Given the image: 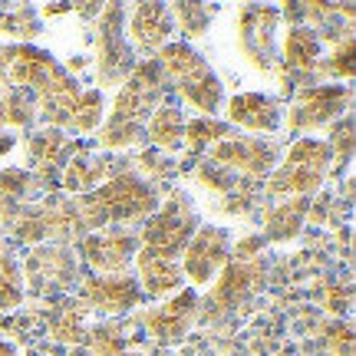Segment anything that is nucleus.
<instances>
[{
    "label": "nucleus",
    "mask_w": 356,
    "mask_h": 356,
    "mask_svg": "<svg viewBox=\"0 0 356 356\" xmlns=\"http://www.w3.org/2000/svg\"><path fill=\"white\" fill-rule=\"evenodd\" d=\"M168 99V83L155 60L136 63L132 76L119 86L113 109L106 113L102 126L96 129V145L106 152L136 149L145 142V119Z\"/></svg>",
    "instance_id": "obj_1"
},
{
    "label": "nucleus",
    "mask_w": 356,
    "mask_h": 356,
    "mask_svg": "<svg viewBox=\"0 0 356 356\" xmlns=\"http://www.w3.org/2000/svg\"><path fill=\"white\" fill-rule=\"evenodd\" d=\"M159 208V191L152 181H145L136 172H119L99 188L76 198V211L83 218L86 231L102 228H129V225H145Z\"/></svg>",
    "instance_id": "obj_2"
},
{
    "label": "nucleus",
    "mask_w": 356,
    "mask_h": 356,
    "mask_svg": "<svg viewBox=\"0 0 356 356\" xmlns=\"http://www.w3.org/2000/svg\"><path fill=\"white\" fill-rule=\"evenodd\" d=\"M155 63L162 70L168 89H175L185 106L198 109V115H211V119L221 113V106H225L221 76L191 43L172 40L165 50H159Z\"/></svg>",
    "instance_id": "obj_3"
},
{
    "label": "nucleus",
    "mask_w": 356,
    "mask_h": 356,
    "mask_svg": "<svg viewBox=\"0 0 356 356\" xmlns=\"http://www.w3.org/2000/svg\"><path fill=\"white\" fill-rule=\"evenodd\" d=\"M330 178V145L327 139L300 136L291 142L287 159L267 175V195H291V198H310L323 188Z\"/></svg>",
    "instance_id": "obj_4"
},
{
    "label": "nucleus",
    "mask_w": 356,
    "mask_h": 356,
    "mask_svg": "<svg viewBox=\"0 0 356 356\" xmlns=\"http://www.w3.org/2000/svg\"><path fill=\"white\" fill-rule=\"evenodd\" d=\"M198 225H202V218H198V208L191 202V195L175 188L165 202H159L155 215L142 225L139 251L165 257V261H178L185 244L191 241V234L198 231Z\"/></svg>",
    "instance_id": "obj_5"
},
{
    "label": "nucleus",
    "mask_w": 356,
    "mask_h": 356,
    "mask_svg": "<svg viewBox=\"0 0 356 356\" xmlns=\"http://www.w3.org/2000/svg\"><path fill=\"white\" fill-rule=\"evenodd\" d=\"M96 89L106 92L122 86L136 70V53L126 40V7L122 3H102L96 13Z\"/></svg>",
    "instance_id": "obj_6"
},
{
    "label": "nucleus",
    "mask_w": 356,
    "mask_h": 356,
    "mask_svg": "<svg viewBox=\"0 0 356 356\" xmlns=\"http://www.w3.org/2000/svg\"><path fill=\"white\" fill-rule=\"evenodd\" d=\"M353 106V89L346 83H314V86H300L293 92V106L287 109V132L291 136H307L317 129L333 126L340 115L350 113Z\"/></svg>",
    "instance_id": "obj_7"
},
{
    "label": "nucleus",
    "mask_w": 356,
    "mask_h": 356,
    "mask_svg": "<svg viewBox=\"0 0 356 356\" xmlns=\"http://www.w3.org/2000/svg\"><path fill=\"white\" fill-rule=\"evenodd\" d=\"M277 26H280V7L248 3V7L238 10V47H241V56L254 66L257 73H274L280 63Z\"/></svg>",
    "instance_id": "obj_8"
},
{
    "label": "nucleus",
    "mask_w": 356,
    "mask_h": 356,
    "mask_svg": "<svg viewBox=\"0 0 356 356\" xmlns=\"http://www.w3.org/2000/svg\"><path fill=\"white\" fill-rule=\"evenodd\" d=\"M231 261V231L221 225H198L191 241L181 251V277H188L195 287H204L218 277V270Z\"/></svg>",
    "instance_id": "obj_9"
},
{
    "label": "nucleus",
    "mask_w": 356,
    "mask_h": 356,
    "mask_svg": "<svg viewBox=\"0 0 356 356\" xmlns=\"http://www.w3.org/2000/svg\"><path fill=\"white\" fill-rule=\"evenodd\" d=\"M211 162L225 165L231 175L244 178H267L280 162L277 145L261 136H228L218 145H211Z\"/></svg>",
    "instance_id": "obj_10"
},
{
    "label": "nucleus",
    "mask_w": 356,
    "mask_h": 356,
    "mask_svg": "<svg viewBox=\"0 0 356 356\" xmlns=\"http://www.w3.org/2000/svg\"><path fill=\"white\" fill-rule=\"evenodd\" d=\"M139 251V234L132 228L86 231L79 238V254L92 274H126Z\"/></svg>",
    "instance_id": "obj_11"
},
{
    "label": "nucleus",
    "mask_w": 356,
    "mask_h": 356,
    "mask_svg": "<svg viewBox=\"0 0 356 356\" xmlns=\"http://www.w3.org/2000/svg\"><path fill=\"white\" fill-rule=\"evenodd\" d=\"M20 274L26 277V287L33 297H50V293H66L76 284V257L60 244L50 248H33L26 254Z\"/></svg>",
    "instance_id": "obj_12"
},
{
    "label": "nucleus",
    "mask_w": 356,
    "mask_h": 356,
    "mask_svg": "<svg viewBox=\"0 0 356 356\" xmlns=\"http://www.w3.org/2000/svg\"><path fill=\"white\" fill-rule=\"evenodd\" d=\"M126 40L136 56L155 60L175 40V20L168 3H136L126 10Z\"/></svg>",
    "instance_id": "obj_13"
},
{
    "label": "nucleus",
    "mask_w": 356,
    "mask_h": 356,
    "mask_svg": "<svg viewBox=\"0 0 356 356\" xmlns=\"http://www.w3.org/2000/svg\"><path fill=\"white\" fill-rule=\"evenodd\" d=\"M215 291L208 293L204 300V317L208 314H221L228 317L234 307H241L244 300H251L261 287H264V264L261 261H228V264L218 270Z\"/></svg>",
    "instance_id": "obj_14"
},
{
    "label": "nucleus",
    "mask_w": 356,
    "mask_h": 356,
    "mask_svg": "<svg viewBox=\"0 0 356 356\" xmlns=\"http://www.w3.org/2000/svg\"><path fill=\"white\" fill-rule=\"evenodd\" d=\"M79 291H83L79 297L86 307H96V310L113 314V317H122L145 300L136 274H129V270L126 274H89V277H83Z\"/></svg>",
    "instance_id": "obj_15"
},
{
    "label": "nucleus",
    "mask_w": 356,
    "mask_h": 356,
    "mask_svg": "<svg viewBox=\"0 0 356 356\" xmlns=\"http://www.w3.org/2000/svg\"><path fill=\"white\" fill-rule=\"evenodd\" d=\"M79 96H83L79 79L73 76V73H66V66H56L50 76L33 89L37 119H43L50 129L70 132V119H73V109H76Z\"/></svg>",
    "instance_id": "obj_16"
},
{
    "label": "nucleus",
    "mask_w": 356,
    "mask_h": 356,
    "mask_svg": "<svg viewBox=\"0 0 356 356\" xmlns=\"http://www.w3.org/2000/svg\"><path fill=\"white\" fill-rule=\"evenodd\" d=\"M56 56L33 43H10L0 53V83L3 89H33L56 70Z\"/></svg>",
    "instance_id": "obj_17"
},
{
    "label": "nucleus",
    "mask_w": 356,
    "mask_h": 356,
    "mask_svg": "<svg viewBox=\"0 0 356 356\" xmlns=\"http://www.w3.org/2000/svg\"><path fill=\"white\" fill-rule=\"evenodd\" d=\"M83 145H86V142L66 139V132H60V129H50V126L37 129V132H30V139H26V155H30V168H26V172L37 178L40 185H50Z\"/></svg>",
    "instance_id": "obj_18"
},
{
    "label": "nucleus",
    "mask_w": 356,
    "mask_h": 356,
    "mask_svg": "<svg viewBox=\"0 0 356 356\" xmlns=\"http://www.w3.org/2000/svg\"><path fill=\"white\" fill-rule=\"evenodd\" d=\"M225 113H228V126L254 132V136H274L284 126V109L280 99L267 96V92H238L225 99Z\"/></svg>",
    "instance_id": "obj_19"
},
{
    "label": "nucleus",
    "mask_w": 356,
    "mask_h": 356,
    "mask_svg": "<svg viewBox=\"0 0 356 356\" xmlns=\"http://www.w3.org/2000/svg\"><path fill=\"white\" fill-rule=\"evenodd\" d=\"M198 304H202L198 293L191 291V287H181V293H175L172 300H165L162 307L149 310V314L142 317V327H145V333H149L152 340L172 346L191 330Z\"/></svg>",
    "instance_id": "obj_20"
},
{
    "label": "nucleus",
    "mask_w": 356,
    "mask_h": 356,
    "mask_svg": "<svg viewBox=\"0 0 356 356\" xmlns=\"http://www.w3.org/2000/svg\"><path fill=\"white\" fill-rule=\"evenodd\" d=\"M280 70L293 79V92L300 86H314V73L320 66V37L310 26H287L280 43Z\"/></svg>",
    "instance_id": "obj_21"
},
{
    "label": "nucleus",
    "mask_w": 356,
    "mask_h": 356,
    "mask_svg": "<svg viewBox=\"0 0 356 356\" xmlns=\"http://www.w3.org/2000/svg\"><path fill=\"white\" fill-rule=\"evenodd\" d=\"M115 159H106V155L89 152V145H83L70 162L60 172V185H63V195H89L92 188H99L102 181H109L113 175H119L122 168L113 165Z\"/></svg>",
    "instance_id": "obj_22"
},
{
    "label": "nucleus",
    "mask_w": 356,
    "mask_h": 356,
    "mask_svg": "<svg viewBox=\"0 0 356 356\" xmlns=\"http://www.w3.org/2000/svg\"><path fill=\"white\" fill-rule=\"evenodd\" d=\"M136 280H139L142 297H152V300H165L168 293L181 291L185 284L178 261H165L145 251H136Z\"/></svg>",
    "instance_id": "obj_23"
},
{
    "label": "nucleus",
    "mask_w": 356,
    "mask_h": 356,
    "mask_svg": "<svg viewBox=\"0 0 356 356\" xmlns=\"http://www.w3.org/2000/svg\"><path fill=\"white\" fill-rule=\"evenodd\" d=\"M37 204H40V211H43L47 238H50L53 244L66 248L70 241H76V238L86 234L83 218H79V211H76V202H70L63 191H50V195H43Z\"/></svg>",
    "instance_id": "obj_24"
},
{
    "label": "nucleus",
    "mask_w": 356,
    "mask_h": 356,
    "mask_svg": "<svg viewBox=\"0 0 356 356\" xmlns=\"http://www.w3.org/2000/svg\"><path fill=\"white\" fill-rule=\"evenodd\" d=\"M145 142L165 155L178 152L185 145V113L175 99H165L145 119Z\"/></svg>",
    "instance_id": "obj_25"
},
{
    "label": "nucleus",
    "mask_w": 356,
    "mask_h": 356,
    "mask_svg": "<svg viewBox=\"0 0 356 356\" xmlns=\"http://www.w3.org/2000/svg\"><path fill=\"white\" fill-rule=\"evenodd\" d=\"M310 198H287L277 208H270L264 218V241H293L307 221Z\"/></svg>",
    "instance_id": "obj_26"
},
{
    "label": "nucleus",
    "mask_w": 356,
    "mask_h": 356,
    "mask_svg": "<svg viewBox=\"0 0 356 356\" xmlns=\"http://www.w3.org/2000/svg\"><path fill=\"white\" fill-rule=\"evenodd\" d=\"M37 126V99L30 89H3L0 92V132H33Z\"/></svg>",
    "instance_id": "obj_27"
},
{
    "label": "nucleus",
    "mask_w": 356,
    "mask_h": 356,
    "mask_svg": "<svg viewBox=\"0 0 356 356\" xmlns=\"http://www.w3.org/2000/svg\"><path fill=\"white\" fill-rule=\"evenodd\" d=\"M50 333L66 346H83V340H86V304L76 297L60 300L53 310Z\"/></svg>",
    "instance_id": "obj_28"
},
{
    "label": "nucleus",
    "mask_w": 356,
    "mask_h": 356,
    "mask_svg": "<svg viewBox=\"0 0 356 356\" xmlns=\"http://www.w3.org/2000/svg\"><path fill=\"white\" fill-rule=\"evenodd\" d=\"M0 211H3V225L13 231V238L20 244L47 241V225H43V211H40L37 202L10 204V208H0Z\"/></svg>",
    "instance_id": "obj_29"
},
{
    "label": "nucleus",
    "mask_w": 356,
    "mask_h": 356,
    "mask_svg": "<svg viewBox=\"0 0 356 356\" xmlns=\"http://www.w3.org/2000/svg\"><path fill=\"white\" fill-rule=\"evenodd\" d=\"M43 33V20H40L37 7H0V37H10L13 43H33Z\"/></svg>",
    "instance_id": "obj_30"
},
{
    "label": "nucleus",
    "mask_w": 356,
    "mask_h": 356,
    "mask_svg": "<svg viewBox=\"0 0 356 356\" xmlns=\"http://www.w3.org/2000/svg\"><path fill=\"white\" fill-rule=\"evenodd\" d=\"M228 136H234V129L228 122L211 119V115H195V119H185V145L181 149L188 155H202Z\"/></svg>",
    "instance_id": "obj_31"
},
{
    "label": "nucleus",
    "mask_w": 356,
    "mask_h": 356,
    "mask_svg": "<svg viewBox=\"0 0 356 356\" xmlns=\"http://www.w3.org/2000/svg\"><path fill=\"white\" fill-rule=\"evenodd\" d=\"M168 10L175 20V33H181V43H188V40H198L208 33L218 7L215 3H172Z\"/></svg>",
    "instance_id": "obj_32"
},
{
    "label": "nucleus",
    "mask_w": 356,
    "mask_h": 356,
    "mask_svg": "<svg viewBox=\"0 0 356 356\" xmlns=\"http://www.w3.org/2000/svg\"><path fill=\"white\" fill-rule=\"evenodd\" d=\"M37 191H43L37 178L30 175L26 168L10 165L0 168V208H10V204H26Z\"/></svg>",
    "instance_id": "obj_33"
},
{
    "label": "nucleus",
    "mask_w": 356,
    "mask_h": 356,
    "mask_svg": "<svg viewBox=\"0 0 356 356\" xmlns=\"http://www.w3.org/2000/svg\"><path fill=\"white\" fill-rule=\"evenodd\" d=\"M86 353L89 356H139L132 346H129L126 333L119 323H99V327H92L86 330Z\"/></svg>",
    "instance_id": "obj_34"
},
{
    "label": "nucleus",
    "mask_w": 356,
    "mask_h": 356,
    "mask_svg": "<svg viewBox=\"0 0 356 356\" xmlns=\"http://www.w3.org/2000/svg\"><path fill=\"white\" fill-rule=\"evenodd\" d=\"M102 119H106V92H99L96 86L83 89L76 109H73V119H70V132L89 136V132H96L102 126Z\"/></svg>",
    "instance_id": "obj_35"
},
{
    "label": "nucleus",
    "mask_w": 356,
    "mask_h": 356,
    "mask_svg": "<svg viewBox=\"0 0 356 356\" xmlns=\"http://www.w3.org/2000/svg\"><path fill=\"white\" fill-rule=\"evenodd\" d=\"M330 175L340 178L350 168L353 159V113H346L343 119H337L330 126Z\"/></svg>",
    "instance_id": "obj_36"
},
{
    "label": "nucleus",
    "mask_w": 356,
    "mask_h": 356,
    "mask_svg": "<svg viewBox=\"0 0 356 356\" xmlns=\"http://www.w3.org/2000/svg\"><path fill=\"white\" fill-rule=\"evenodd\" d=\"M24 304V274L13 254H0V310Z\"/></svg>",
    "instance_id": "obj_37"
},
{
    "label": "nucleus",
    "mask_w": 356,
    "mask_h": 356,
    "mask_svg": "<svg viewBox=\"0 0 356 356\" xmlns=\"http://www.w3.org/2000/svg\"><path fill=\"white\" fill-rule=\"evenodd\" d=\"M195 178H198V185H204V188H211V191H221V195H231V191L238 188V175H231L228 168L211 162V159L198 162Z\"/></svg>",
    "instance_id": "obj_38"
},
{
    "label": "nucleus",
    "mask_w": 356,
    "mask_h": 356,
    "mask_svg": "<svg viewBox=\"0 0 356 356\" xmlns=\"http://www.w3.org/2000/svg\"><path fill=\"white\" fill-rule=\"evenodd\" d=\"M317 70L320 73H330V76H337V79H353V37L333 43L327 63H320Z\"/></svg>",
    "instance_id": "obj_39"
},
{
    "label": "nucleus",
    "mask_w": 356,
    "mask_h": 356,
    "mask_svg": "<svg viewBox=\"0 0 356 356\" xmlns=\"http://www.w3.org/2000/svg\"><path fill=\"white\" fill-rule=\"evenodd\" d=\"M327 350L333 356H350L353 353V327L350 323H330V330H327Z\"/></svg>",
    "instance_id": "obj_40"
},
{
    "label": "nucleus",
    "mask_w": 356,
    "mask_h": 356,
    "mask_svg": "<svg viewBox=\"0 0 356 356\" xmlns=\"http://www.w3.org/2000/svg\"><path fill=\"white\" fill-rule=\"evenodd\" d=\"M139 165L145 168V172H152L155 178H172L181 168V162H175V159H168V155H155V152H142L139 155Z\"/></svg>",
    "instance_id": "obj_41"
},
{
    "label": "nucleus",
    "mask_w": 356,
    "mask_h": 356,
    "mask_svg": "<svg viewBox=\"0 0 356 356\" xmlns=\"http://www.w3.org/2000/svg\"><path fill=\"white\" fill-rule=\"evenodd\" d=\"M264 244L267 241L261 234H251V238H241V244H234L231 254H234V261H254V257L264 251Z\"/></svg>",
    "instance_id": "obj_42"
},
{
    "label": "nucleus",
    "mask_w": 356,
    "mask_h": 356,
    "mask_svg": "<svg viewBox=\"0 0 356 356\" xmlns=\"http://www.w3.org/2000/svg\"><path fill=\"white\" fill-rule=\"evenodd\" d=\"M13 149H17V139H13L10 132H0V159H7Z\"/></svg>",
    "instance_id": "obj_43"
},
{
    "label": "nucleus",
    "mask_w": 356,
    "mask_h": 356,
    "mask_svg": "<svg viewBox=\"0 0 356 356\" xmlns=\"http://www.w3.org/2000/svg\"><path fill=\"white\" fill-rule=\"evenodd\" d=\"M0 356H20V353H17V346L10 340H0Z\"/></svg>",
    "instance_id": "obj_44"
},
{
    "label": "nucleus",
    "mask_w": 356,
    "mask_h": 356,
    "mask_svg": "<svg viewBox=\"0 0 356 356\" xmlns=\"http://www.w3.org/2000/svg\"><path fill=\"white\" fill-rule=\"evenodd\" d=\"M66 356H89V353L83 350V346H73V353H66Z\"/></svg>",
    "instance_id": "obj_45"
},
{
    "label": "nucleus",
    "mask_w": 356,
    "mask_h": 356,
    "mask_svg": "<svg viewBox=\"0 0 356 356\" xmlns=\"http://www.w3.org/2000/svg\"><path fill=\"white\" fill-rule=\"evenodd\" d=\"M0 53H3V47H0Z\"/></svg>",
    "instance_id": "obj_46"
}]
</instances>
